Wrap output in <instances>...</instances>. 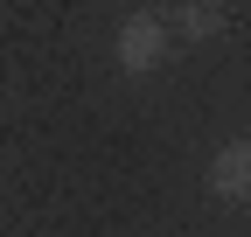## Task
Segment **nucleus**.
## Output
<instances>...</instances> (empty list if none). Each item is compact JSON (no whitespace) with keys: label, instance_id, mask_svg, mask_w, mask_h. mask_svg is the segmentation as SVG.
Masks as SVG:
<instances>
[{"label":"nucleus","instance_id":"7ed1b4c3","mask_svg":"<svg viewBox=\"0 0 251 237\" xmlns=\"http://www.w3.org/2000/svg\"><path fill=\"white\" fill-rule=\"evenodd\" d=\"M175 28H181L188 42H209L216 28H224V7H216V0H188V7L175 14Z\"/></svg>","mask_w":251,"mask_h":237},{"label":"nucleus","instance_id":"f257e3e1","mask_svg":"<svg viewBox=\"0 0 251 237\" xmlns=\"http://www.w3.org/2000/svg\"><path fill=\"white\" fill-rule=\"evenodd\" d=\"M168 42H175V28H168L161 14H126V21H119L112 56H119V70H126V77H147V70H161V63H168Z\"/></svg>","mask_w":251,"mask_h":237},{"label":"nucleus","instance_id":"f03ea898","mask_svg":"<svg viewBox=\"0 0 251 237\" xmlns=\"http://www.w3.org/2000/svg\"><path fill=\"white\" fill-rule=\"evenodd\" d=\"M209 195L216 202H251V140H230L209 154Z\"/></svg>","mask_w":251,"mask_h":237}]
</instances>
